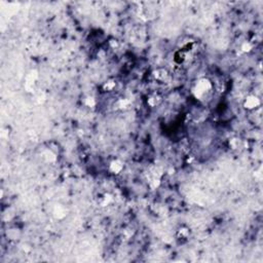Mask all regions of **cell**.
Segmentation results:
<instances>
[{"label": "cell", "mask_w": 263, "mask_h": 263, "mask_svg": "<svg viewBox=\"0 0 263 263\" xmlns=\"http://www.w3.org/2000/svg\"><path fill=\"white\" fill-rule=\"evenodd\" d=\"M212 88V84L208 79H201L195 86L194 90H193V93H194V96L198 99H201Z\"/></svg>", "instance_id": "1"}, {"label": "cell", "mask_w": 263, "mask_h": 263, "mask_svg": "<svg viewBox=\"0 0 263 263\" xmlns=\"http://www.w3.org/2000/svg\"><path fill=\"white\" fill-rule=\"evenodd\" d=\"M37 77H38V74H37V71L35 70L30 71V73L27 75V78H26V88H27V92H33V88H34V84L37 79Z\"/></svg>", "instance_id": "2"}, {"label": "cell", "mask_w": 263, "mask_h": 263, "mask_svg": "<svg viewBox=\"0 0 263 263\" xmlns=\"http://www.w3.org/2000/svg\"><path fill=\"white\" fill-rule=\"evenodd\" d=\"M259 105H260V100H259L256 96H254V95H251V96H249L248 98L246 99V101H245L244 107L246 108V109L252 110V109L257 108Z\"/></svg>", "instance_id": "3"}, {"label": "cell", "mask_w": 263, "mask_h": 263, "mask_svg": "<svg viewBox=\"0 0 263 263\" xmlns=\"http://www.w3.org/2000/svg\"><path fill=\"white\" fill-rule=\"evenodd\" d=\"M122 169H123V165H122L121 161H118V159H115V161H113L111 163H110V166H109V170L113 174L120 173V172L122 171Z\"/></svg>", "instance_id": "4"}, {"label": "cell", "mask_w": 263, "mask_h": 263, "mask_svg": "<svg viewBox=\"0 0 263 263\" xmlns=\"http://www.w3.org/2000/svg\"><path fill=\"white\" fill-rule=\"evenodd\" d=\"M66 210L64 209V207H62V205H58L55 207L54 209V216L56 217L57 219H63L66 217Z\"/></svg>", "instance_id": "5"}, {"label": "cell", "mask_w": 263, "mask_h": 263, "mask_svg": "<svg viewBox=\"0 0 263 263\" xmlns=\"http://www.w3.org/2000/svg\"><path fill=\"white\" fill-rule=\"evenodd\" d=\"M42 156L47 163H54V161H56V159H57L56 154H55L53 151H50V150H45V151L42 153Z\"/></svg>", "instance_id": "6"}, {"label": "cell", "mask_w": 263, "mask_h": 263, "mask_svg": "<svg viewBox=\"0 0 263 263\" xmlns=\"http://www.w3.org/2000/svg\"><path fill=\"white\" fill-rule=\"evenodd\" d=\"M153 76L155 77L156 79L159 80H163L166 77L168 76V72L163 69H159V70H156L153 72Z\"/></svg>", "instance_id": "7"}, {"label": "cell", "mask_w": 263, "mask_h": 263, "mask_svg": "<svg viewBox=\"0 0 263 263\" xmlns=\"http://www.w3.org/2000/svg\"><path fill=\"white\" fill-rule=\"evenodd\" d=\"M130 101L128 99H119V100L116 102V107L118 109H126V108L128 107V105H130Z\"/></svg>", "instance_id": "8"}, {"label": "cell", "mask_w": 263, "mask_h": 263, "mask_svg": "<svg viewBox=\"0 0 263 263\" xmlns=\"http://www.w3.org/2000/svg\"><path fill=\"white\" fill-rule=\"evenodd\" d=\"M115 86H116V82L114 81V80H108L107 82H105L104 83L103 88H104V90H106V92H111Z\"/></svg>", "instance_id": "9"}, {"label": "cell", "mask_w": 263, "mask_h": 263, "mask_svg": "<svg viewBox=\"0 0 263 263\" xmlns=\"http://www.w3.org/2000/svg\"><path fill=\"white\" fill-rule=\"evenodd\" d=\"M112 201V196L110 194H105L104 197H103L102 201H101V205L102 207H106V205H108Z\"/></svg>", "instance_id": "10"}, {"label": "cell", "mask_w": 263, "mask_h": 263, "mask_svg": "<svg viewBox=\"0 0 263 263\" xmlns=\"http://www.w3.org/2000/svg\"><path fill=\"white\" fill-rule=\"evenodd\" d=\"M161 185V180H159V177H153L152 180L150 181V187L153 189L157 188V187Z\"/></svg>", "instance_id": "11"}, {"label": "cell", "mask_w": 263, "mask_h": 263, "mask_svg": "<svg viewBox=\"0 0 263 263\" xmlns=\"http://www.w3.org/2000/svg\"><path fill=\"white\" fill-rule=\"evenodd\" d=\"M84 104H86L88 107H94L95 105H96V101H95V99L93 98V97H88V98H86V100H84Z\"/></svg>", "instance_id": "12"}, {"label": "cell", "mask_w": 263, "mask_h": 263, "mask_svg": "<svg viewBox=\"0 0 263 263\" xmlns=\"http://www.w3.org/2000/svg\"><path fill=\"white\" fill-rule=\"evenodd\" d=\"M252 44H251L250 42H245L242 44V47H241V49H242L243 53H249V51H251V49H252Z\"/></svg>", "instance_id": "13"}, {"label": "cell", "mask_w": 263, "mask_h": 263, "mask_svg": "<svg viewBox=\"0 0 263 263\" xmlns=\"http://www.w3.org/2000/svg\"><path fill=\"white\" fill-rule=\"evenodd\" d=\"M238 144H240V142H238V139H232L230 142H229V145L231 146V147L233 148V149H235V148H238Z\"/></svg>", "instance_id": "14"}, {"label": "cell", "mask_w": 263, "mask_h": 263, "mask_svg": "<svg viewBox=\"0 0 263 263\" xmlns=\"http://www.w3.org/2000/svg\"><path fill=\"white\" fill-rule=\"evenodd\" d=\"M148 104L153 107V106H155V105L157 104V99H156L155 97H151V98L148 99Z\"/></svg>", "instance_id": "15"}, {"label": "cell", "mask_w": 263, "mask_h": 263, "mask_svg": "<svg viewBox=\"0 0 263 263\" xmlns=\"http://www.w3.org/2000/svg\"><path fill=\"white\" fill-rule=\"evenodd\" d=\"M179 235H181V236H187V235H188V230H187L186 228H180Z\"/></svg>", "instance_id": "16"}, {"label": "cell", "mask_w": 263, "mask_h": 263, "mask_svg": "<svg viewBox=\"0 0 263 263\" xmlns=\"http://www.w3.org/2000/svg\"><path fill=\"white\" fill-rule=\"evenodd\" d=\"M110 45H111L112 47H117L118 43L116 40H113V39H112V40H110Z\"/></svg>", "instance_id": "17"}, {"label": "cell", "mask_w": 263, "mask_h": 263, "mask_svg": "<svg viewBox=\"0 0 263 263\" xmlns=\"http://www.w3.org/2000/svg\"><path fill=\"white\" fill-rule=\"evenodd\" d=\"M23 250L24 251H29V250H30V248H28V246H27V245H24V246H23Z\"/></svg>", "instance_id": "18"}]
</instances>
